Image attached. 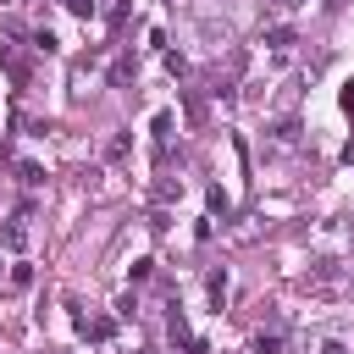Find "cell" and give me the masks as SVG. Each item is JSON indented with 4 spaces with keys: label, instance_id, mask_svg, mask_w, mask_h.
<instances>
[{
    "label": "cell",
    "instance_id": "obj_1",
    "mask_svg": "<svg viewBox=\"0 0 354 354\" xmlns=\"http://www.w3.org/2000/svg\"><path fill=\"white\" fill-rule=\"evenodd\" d=\"M304 288H315V293H326V288H337V266H332V260H315V271L304 277Z\"/></svg>",
    "mask_w": 354,
    "mask_h": 354
},
{
    "label": "cell",
    "instance_id": "obj_2",
    "mask_svg": "<svg viewBox=\"0 0 354 354\" xmlns=\"http://www.w3.org/2000/svg\"><path fill=\"white\" fill-rule=\"evenodd\" d=\"M166 144H171V111L155 116V155H160V160H166Z\"/></svg>",
    "mask_w": 354,
    "mask_h": 354
},
{
    "label": "cell",
    "instance_id": "obj_3",
    "mask_svg": "<svg viewBox=\"0 0 354 354\" xmlns=\"http://www.w3.org/2000/svg\"><path fill=\"white\" fill-rule=\"evenodd\" d=\"M205 293H210V304L221 310V299H227V271H210V282H205Z\"/></svg>",
    "mask_w": 354,
    "mask_h": 354
},
{
    "label": "cell",
    "instance_id": "obj_4",
    "mask_svg": "<svg viewBox=\"0 0 354 354\" xmlns=\"http://www.w3.org/2000/svg\"><path fill=\"white\" fill-rule=\"evenodd\" d=\"M0 238H6L11 249H22V243H28V227H22V216H17V221H6V232H0Z\"/></svg>",
    "mask_w": 354,
    "mask_h": 354
},
{
    "label": "cell",
    "instance_id": "obj_5",
    "mask_svg": "<svg viewBox=\"0 0 354 354\" xmlns=\"http://www.w3.org/2000/svg\"><path fill=\"white\" fill-rule=\"evenodd\" d=\"M254 354H282V332H260L254 337Z\"/></svg>",
    "mask_w": 354,
    "mask_h": 354
},
{
    "label": "cell",
    "instance_id": "obj_6",
    "mask_svg": "<svg viewBox=\"0 0 354 354\" xmlns=\"http://www.w3.org/2000/svg\"><path fill=\"white\" fill-rule=\"evenodd\" d=\"M83 332H88V337H94V343H105V337H111V332H116V326H111V321H105V315H100V321H83Z\"/></svg>",
    "mask_w": 354,
    "mask_h": 354
},
{
    "label": "cell",
    "instance_id": "obj_7",
    "mask_svg": "<svg viewBox=\"0 0 354 354\" xmlns=\"http://www.w3.org/2000/svg\"><path fill=\"white\" fill-rule=\"evenodd\" d=\"M266 44H271V50H288V44H293V28H271Z\"/></svg>",
    "mask_w": 354,
    "mask_h": 354
},
{
    "label": "cell",
    "instance_id": "obj_8",
    "mask_svg": "<svg viewBox=\"0 0 354 354\" xmlns=\"http://www.w3.org/2000/svg\"><path fill=\"white\" fill-rule=\"evenodd\" d=\"M17 177H22V183H28V188H39V183H44V171H39V166H33V160H22V166H17Z\"/></svg>",
    "mask_w": 354,
    "mask_h": 354
},
{
    "label": "cell",
    "instance_id": "obj_9",
    "mask_svg": "<svg viewBox=\"0 0 354 354\" xmlns=\"http://www.w3.org/2000/svg\"><path fill=\"white\" fill-rule=\"evenodd\" d=\"M33 50H44V55H55L61 44H55V33H44V28H39V33H33Z\"/></svg>",
    "mask_w": 354,
    "mask_h": 354
},
{
    "label": "cell",
    "instance_id": "obj_10",
    "mask_svg": "<svg viewBox=\"0 0 354 354\" xmlns=\"http://www.w3.org/2000/svg\"><path fill=\"white\" fill-rule=\"evenodd\" d=\"M66 11L72 17H94V0H66Z\"/></svg>",
    "mask_w": 354,
    "mask_h": 354
},
{
    "label": "cell",
    "instance_id": "obj_11",
    "mask_svg": "<svg viewBox=\"0 0 354 354\" xmlns=\"http://www.w3.org/2000/svg\"><path fill=\"white\" fill-rule=\"evenodd\" d=\"M337 105H343V111H348V116H354V77H348V83H343V94H337Z\"/></svg>",
    "mask_w": 354,
    "mask_h": 354
},
{
    "label": "cell",
    "instance_id": "obj_12",
    "mask_svg": "<svg viewBox=\"0 0 354 354\" xmlns=\"http://www.w3.org/2000/svg\"><path fill=\"white\" fill-rule=\"evenodd\" d=\"M321 354H348V343H326V348H321Z\"/></svg>",
    "mask_w": 354,
    "mask_h": 354
},
{
    "label": "cell",
    "instance_id": "obj_13",
    "mask_svg": "<svg viewBox=\"0 0 354 354\" xmlns=\"http://www.w3.org/2000/svg\"><path fill=\"white\" fill-rule=\"evenodd\" d=\"M282 6H299V0H282Z\"/></svg>",
    "mask_w": 354,
    "mask_h": 354
}]
</instances>
